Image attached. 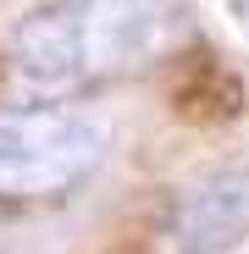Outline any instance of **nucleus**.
Returning <instances> with one entry per match:
<instances>
[{
    "mask_svg": "<svg viewBox=\"0 0 249 254\" xmlns=\"http://www.w3.org/2000/svg\"><path fill=\"white\" fill-rule=\"evenodd\" d=\"M166 28V0H50L11 33V66L28 89H78L144 66Z\"/></svg>",
    "mask_w": 249,
    "mask_h": 254,
    "instance_id": "f257e3e1",
    "label": "nucleus"
},
{
    "mask_svg": "<svg viewBox=\"0 0 249 254\" xmlns=\"http://www.w3.org/2000/svg\"><path fill=\"white\" fill-rule=\"evenodd\" d=\"M105 127L83 111H0V204L61 199L105 160Z\"/></svg>",
    "mask_w": 249,
    "mask_h": 254,
    "instance_id": "f03ea898",
    "label": "nucleus"
},
{
    "mask_svg": "<svg viewBox=\"0 0 249 254\" xmlns=\"http://www.w3.org/2000/svg\"><path fill=\"white\" fill-rule=\"evenodd\" d=\"M249 238V172L227 166L177 193L172 204V249L177 254H227Z\"/></svg>",
    "mask_w": 249,
    "mask_h": 254,
    "instance_id": "7ed1b4c3",
    "label": "nucleus"
}]
</instances>
